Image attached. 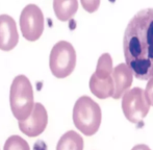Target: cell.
<instances>
[{
	"label": "cell",
	"instance_id": "obj_1",
	"mask_svg": "<svg viewBox=\"0 0 153 150\" xmlns=\"http://www.w3.org/2000/svg\"><path fill=\"white\" fill-rule=\"evenodd\" d=\"M123 50L126 65L140 80L153 76V8L132 17L125 29Z\"/></svg>",
	"mask_w": 153,
	"mask_h": 150
},
{
	"label": "cell",
	"instance_id": "obj_2",
	"mask_svg": "<svg viewBox=\"0 0 153 150\" xmlns=\"http://www.w3.org/2000/svg\"><path fill=\"white\" fill-rule=\"evenodd\" d=\"M101 108L89 96H81L73 108V122L76 128L85 136H93L101 124Z\"/></svg>",
	"mask_w": 153,
	"mask_h": 150
},
{
	"label": "cell",
	"instance_id": "obj_3",
	"mask_svg": "<svg viewBox=\"0 0 153 150\" xmlns=\"http://www.w3.org/2000/svg\"><path fill=\"white\" fill-rule=\"evenodd\" d=\"M10 110L18 121H24L29 117L34 105L32 85L25 75L14 78L10 92Z\"/></svg>",
	"mask_w": 153,
	"mask_h": 150
},
{
	"label": "cell",
	"instance_id": "obj_4",
	"mask_svg": "<svg viewBox=\"0 0 153 150\" xmlns=\"http://www.w3.org/2000/svg\"><path fill=\"white\" fill-rule=\"evenodd\" d=\"M76 65V52L72 44L59 41L53 46L49 56L51 73L57 78H65L73 72Z\"/></svg>",
	"mask_w": 153,
	"mask_h": 150
},
{
	"label": "cell",
	"instance_id": "obj_5",
	"mask_svg": "<svg viewBox=\"0 0 153 150\" xmlns=\"http://www.w3.org/2000/svg\"><path fill=\"white\" fill-rule=\"evenodd\" d=\"M121 106L126 119L134 124L141 123L150 110L145 92L141 88H133L125 92L122 96Z\"/></svg>",
	"mask_w": 153,
	"mask_h": 150
},
{
	"label": "cell",
	"instance_id": "obj_6",
	"mask_svg": "<svg viewBox=\"0 0 153 150\" xmlns=\"http://www.w3.org/2000/svg\"><path fill=\"white\" fill-rule=\"evenodd\" d=\"M20 28L23 37L34 42L42 36L44 30V15L36 4H28L23 8L20 16Z\"/></svg>",
	"mask_w": 153,
	"mask_h": 150
},
{
	"label": "cell",
	"instance_id": "obj_7",
	"mask_svg": "<svg viewBox=\"0 0 153 150\" xmlns=\"http://www.w3.org/2000/svg\"><path fill=\"white\" fill-rule=\"evenodd\" d=\"M48 114L42 103H34L30 115L24 121H19V129L27 137H38L46 129Z\"/></svg>",
	"mask_w": 153,
	"mask_h": 150
},
{
	"label": "cell",
	"instance_id": "obj_8",
	"mask_svg": "<svg viewBox=\"0 0 153 150\" xmlns=\"http://www.w3.org/2000/svg\"><path fill=\"white\" fill-rule=\"evenodd\" d=\"M19 42L16 21L8 15H0V49L13 50Z\"/></svg>",
	"mask_w": 153,
	"mask_h": 150
},
{
	"label": "cell",
	"instance_id": "obj_9",
	"mask_svg": "<svg viewBox=\"0 0 153 150\" xmlns=\"http://www.w3.org/2000/svg\"><path fill=\"white\" fill-rule=\"evenodd\" d=\"M111 78L114 82V93L111 97L119 99L132 85L133 73L126 64H119L113 69Z\"/></svg>",
	"mask_w": 153,
	"mask_h": 150
},
{
	"label": "cell",
	"instance_id": "obj_10",
	"mask_svg": "<svg viewBox=\"0 0 153 150\" xmlns=\"http://www.w3.org/2000/svg\"><path fill=\"white\" fill-rule=\"evenodd\" d=\"M90 90L96 97L100 99L111 97L114 93L113 78L111 76L105 79H99L93 74L90 78Z\"/></svg>",
	"mask_w": 153,
	"mask_h": 150
},
{
	"label": "cell",
	"instance_id": "obj_11",
	"mask_svg": "<svg viewBox=\"0 0 153 150\" xmlns=\"http://www.w3.org/2000/svg\"><path fill=\"white\" fill-rule=\"evenodd\" d=\"M78 8V0H53V10L57 19L68 21L72 18Z\"/></svg>",
	"mask_w": 153,
	"mask_h": 150
},
{
	"label": "cell",
	"instance_id": "obj_12",
	"mask_svg": "<svg viewBox=\"0 0 153 150\" xmlns=\"http://www.w3.org/2000/svg\"><path fill=\"white\" fill-rule=\"evenodd\" d=\"M56 150H83L82 137L74 130H69L61 137Z\"/></svg>",
	"mask_w": 153,
	"mask_h": 150
},
{
	"label": "cell",
	"instance_id": "obj_13",
	"mask_svg": "<svg viewBox=\"0 0 153 150\" xmlns=\"http://www.w3.org/2000/svg\"><path fill=\"white\" fill-rule=\"evenodd\" d=\"M113 59L109 53H103L98 59L96 71L94 75L99 79H105L111 76L113 73Z\"/></svg>",
	"mask_w": 153,
	"mask_h": 150
},
{
	"label": "cell",
	"instance_id": "obj_14",
	"mask_svg": "<svg viewBox=\"0 0 153 150\" xmlns=\"http://www.w3.org/2000/svg\"><path fill=\"white\" fill-rule=\"evenodd\" d=\"M3 150H30L26 141L20 136H12L6 140Z\"/></svg>",
	"mask_w": 153,
	"mask_h": 150
},
{
	"label": "cell",
	"instance_id": "obj_15",
	"mask_svg": "<svg viewBox=\"0 0 153 150\" xmlns=\"http://www.w3.org/2000/svg\"><path fill=\"white\" fill-rule=\"evenodd\" d=\"M80 1L82 7L89 13L96 12L100 5V0H80Z\"/></svg>",
	"mask_w": 153,
	"mask_h": 150
},
{
	"label": "cell",
	"instance_id": "obj_16",
	"mask_svg": "<svg viewBox=\"0 0 153 150\" xmlns=\"http://www.w3.org/2000/svg\"><path fill=\"white\" fill-rule=\"evenodd\" d=\"M144 92H145V96L148 103L153 106V76L151 78H149L147 87H146V90Z\"/></svg>",
	"mask_w": 153,
	"mask_h": 150
},
{
	"label": "cell",
	"instance_id": "obj_17",
	"mask_svg": "<svg viewBox=\"0 0 153 150\" xmlns=\"http://www.w3.org/2000/svg\"><path fill=\"white\" fill-rule=\"evenodd\" d=\"M131 150H151V149H150L149 147L147 146V145L140 144V145H137V146H134Z\"/></svg>",
	"mask_w": 153,
	"mask_h": 150
}]
</instances>
